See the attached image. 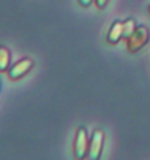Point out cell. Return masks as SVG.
<instances>
[{
	"label": "cell",
	"mask_w": 150,
	"mask_h": 160,
	"mask_svg": "<svg viewBox=\"0 0 150 160\" xmlns=\"http://www.w3.org/2000/svg\"><path fill=\"white\" fill-rule=\"evenodd\" d=\"M34 65V61L32 58H22V60H19L13 64L12 66L8 69V78L12 79V81H16V79H20L24 76H26L29 70L33 68Z\"/></svg>",
	"instance_id": "277c9868"
},
{
	"label": "cell",
	"mask_w": 150,
	"mask_h": 160,
	"mask_svg": "<svg viewBox=\"0 0 150 160\" xmlns=\"http://www.w3.org/2000/svg\"><path fill=\"white\" fill-rule=\"evenodd\" d=\"M148 13L150 15V5H149V7H148Z\"/></svg>",
	"instance_id": "30bf717a"
},
{
	"label": "cell",
	"mask_w": 150,
	"mask_h": 160,
	"mask_svg": "<svg viewBox=\"0 0 150 160\" xmlns=\"http://www.w3.org/2000/svg\"><path fill=\"white\" fill-rule=\"evenodd\" d=\"M104 140H105V135L103 132V130L96 128L90 138L88 153H87L88 160H100L103 148H104Z\"/></svg>",
	"instance_id": "3957f363"
},
{
	"label": "cell",
	"mask_w": 150,
	"mask_h": 160,
	"mask_svg": "<svg viewBox=\"0 0 150 160\" xmlns=\"http://www.w3.org/2000/svg\"><path fill=\"white\" fill-rule=\"evenodd\" d=\"M88 144H90V138L87 128L84 126H80L77 130L74 139V146H73V152L75 160H84L87 158L88 153Z\"/></svg>",
	"instance_id": "7a4b0ae2"
},
{
	"label": "cell",
	"mask_w": 150,
	"mask_h": 160,
	"mask_svg": "<svg viewBox=\"0 0 150 160\" xmlns=\"http://www.w3.org/2000/svg\"><path fill=\"white\" fill-rule=\"evenodd\" d=\"M95 0H78V3H79V5H82V7H90V5L94 3Z\"/></svg>",
	"instance_id": "9c48e42d"
},
{
	"label": "cell",
	"mask_w": 150,
	"mask_h": 160,
	"mask_svg": "<svg viewBox=\"0 0 150 160\" xmlns=\"http://www.w3.org/2000/svg\"><path fill=\"white\" fill-rule=\"evenodd\" d=\"M123 38H124V22L121 20H115L107 33V42L111 45H116Z\"/></svg>",
	"instance_id": "5b68a950"
},
{
	"label": "cell",
	"mask_w": 150,
	"mask_h": 160,
	"mask_svg": "<svg viewBox=\"0 0 150 160\" xmlns=\"http://www.w3.org/2000/svg\"><path fill=\"white\" fill-rule=\"evenodd\" d=\"M124 22V40L128 38L132 33L134 32L136 29V27H137V22L133 18H129V19H126L123 21Z\"/></svg>",
	"instance_id": "52a82bcc"
},
{
	"label": "cell",
	"mask_w": 150,
	"mask_h": 160,
	"mask_svg": "<svg viewBox=\"0 0 150 160\" xmlns=\"http://www.w3.org/2000/svg\"><path fill=\"white\" fill-rule=\"evenodd\" d=\"M108 3H109V0H95V4L99 9H104Z\"/></svg>",
	"instance_id": "ba28073f"
},
{
	"label": "cell",
	"mask_w": 150,
	"mask_h": 160,
	"mask_svg": "<svg viewBox=\"0 0 150 160\" xmlns=\"http://www.w3.org/2000/svg\"><path fill=\"white\" fill-rule=\"evenodd\" d=\"M11 65V50L4 47V45H0V73L8 72Z\"/></svg>",
	"instance_id": "8992f818"
},
{
	"label": "cell",
	"mask_w": 150,
	"mask_h": 160,
	"mask_svg": "<svg viewBox=\"0 0 150 160\" xmlns=\"http://www.w3.org/2000/svg\"><path fill=\"white\" fill-rule=\"evenodd\" d=\"M0 89H2V78H0Z\"/></svg>",
	"instance_id": "8fae6325"
},
{
	"label": "cell",
	"mask_w": 150,
	"mask_h": 160,
	"mask_svg": "<svg viewBox=\"0 0 150 160\" xmlns=\"http://www.w3.org/2000/svg\"><path fill=\"white\" fill-rule=\"evenodd\" d=\"M150 40V31L145 24H140L136 27L134 32L125 40L126 41V49L129 53H137L141 50Z\"/></svg>",
	"instance_id": "6da1fadb"
}]
</instances>
